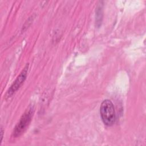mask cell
<instances>
[{
	"label": "cell",
	"instance_id": "1",
	"mask_svg": "<svg viewBox=\"0 0 146 146\" xmlns=\"http://www.w3.org/2000/svg\"><path fill=\"white\" fill-rule=\"evenodd\" d=\"M100 113L104 124L107 126L112 125L115 121V112L113 103L108 99L104 100L100 107Z\"/></svg>",
	"mask_w": 146,
	"mask_h": 146
},
{
	"label": "cell",
	"instance_id": "2",
	"mask_svg": "<svg viewBox=\"0 0 146 146\" xmlns=\"http://www.w3.org/2000/svg\"><path fill=\"white\" fill-rule=\"evenodd\" d=\"M33 113V109L32 107L29 108L22 116L21 119L16 125L13 131V136L14 137L19 136L26 129L29 125Z\"/></svg>",
	"mask_w": 146,
	"mask_h": 146
},
{
	"label": "cell",
	"instance_id": "3",
	"mask_svg": "<svg viewBox=\"0 0 146 146\" xmlns=\"http://www.w3.org/2000/svg\"><path fill=\"white\" fill-rule=\"evenodd\" d=\"M28 70L29 64H27L23 68V70H22V71L21 72V74L19 75V76L17 78L14 83L12 84L11 87L7 90L5 95L7 98L10 97L15 92H16V91L18 90V89H19V88L23 84V82L25 80L26 78Z\"/></svg>",
	"mask_w": 146,
	"mask_h": 146
},
{
	"label": "cell",
	"instance_id": "4",
	"mask_svg": "<svg viewBox=\"0 0 146 146\" xmlns=\"http://www.w3.org/2000/svg\"><path fill=\"white\" fill-rule=\"evenodd\" d=\"M3 128H2V127H1V140H0V141H1V142H2V138H3Z\"/></svg>",
	"mask_w": 146,
	"mask_h": 146
}]
</instances>
